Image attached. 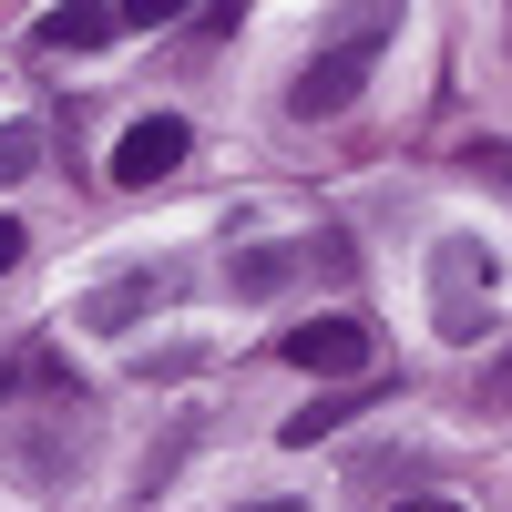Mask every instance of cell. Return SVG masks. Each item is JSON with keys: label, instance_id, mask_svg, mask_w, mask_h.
<instances>
[{"label": "cell", "instance_id": "obj_5", "mask_svg": "<svg viewBox=\"0 0 512 512\" xmlns=\"http://www.w3.org/2000/svg\"><path fill=\"white\" fill-rule=\"evenodd\" d=\"M379 349H369V328L359 318H308V328H287V369H308V379H359Z\"/></svg>", "mask_w": 512, "mask_h": 512}, {"label": "cell", "instance_id": "obj_2", "mask_svg": "<svg viewBox=\"0 0 512 512\" xmlns=\"http://www.w3.org/2000/svg\"><path fill=\"white\" fill-rule=\"evenodd\" d=\"M431 328L451 338V349H472V338L492 328V256L472 236H441L431 246Z\"/></svg>", "mask_w": 512, "mask_h": 512}, {"label": "cell", "instance_id": "obj_10", "mask_svg": "<svg viewBox=\"0 0 512 512\" xmlns=\"http://www.w3.org/2000/svg\"><path fill=\"white\" fill-rule=\"evenodd\" d=\"M21 256H31V236H21V216H0V277H11Z\"/></svg>", "mask_w": 512, "mask_h": 512}, {"label": "cell", "instance_id": "obj_13", "mask_svg": "<svg viewBox=\"0 0 512 512\" xmlns=\"http://www.w3.org/2000/svg\"><path fill=\"white\" fill-rule=\"evenodd\" d=\"M256 512H297V502H256Z\"/></svg>", "mask_w": 512, "mask_h": 512}, {"label": "cell", "instance_id": "obj_4", "mask_svg": "<svg viewBox=\"0 0 512 512\" xmlns=\"http://www.w3.org/2000/svg\"><path fill=\"white\" fill-rule=\"evenodd\" d=\"M185 154H195V134H185V113H144L134 134L113 144V185H134V195H144V185H164V175H175Z\"/></svg>", "mask_w": 512, "mask_h": 512}, {"label": "cell", "instance_id": "obj_3", "mask_svg": "<svg viewBox=\"0 0 512 512\" xmlns=\"http://www.w3.org/2000/svg\"><path fill=\"white\" fill-rule=\"evenodd\" d=\"M185 297V267H123L113 287H93L82 297V328H103V338H123L134 318H154V308H175Z\"/></svg>", "mask_w": 512, "mask_h": 512}, {"label": "cell", "instance_id": "obj_7", "mask_svg": "<svg viewBox=\"0 0 512 512\" xmlns=\"http://www.w3.org/2000/svg\"><path fill=\"white\" fill-rule=\"evenodd\" d=\"M297 277V246H246V256H226V287L236 297H277Z\"/></svg>", "mask_w": 512, "mask_h": 512}, {"label": "cell", "instance_id": "obj_6", "mask_svg": "<svg viewBox=\"0 0 512 512\" xmlns=\"http://www.w3.org/2000/svg\"><path fill=\"white\" fill-rule=\"evenodd\" d=\"M113 31H123L113 11H41V21H31L41 52H93V41H113Z\"/></svg>", "mask_w": 512, "mask_h": 512}, {"label": "cell", "instance_id": "obj_1", "mask_svg": "<svg viewBox=\"0 0 512 512\" xmlns=\"http://www.w3.org/2000/svg\"><path fill=\"white\" fill-rule=\"evenodd\" d=\"M379 41H390V11L349 21V31L328 41V52H308V62H297V82H287V113H297V123L349 113V103H359V82H369V62H379Z\"/></svg>", "mask_w": 512, "mask_h": 512}, {"label": "cell", "instance_id": "obj_9", "mask_svg": "<svg viewBox=\"0 0 512 512\" xmlns=\"http://www.w3.org/2000/svg\"><path fill=\"white\" fill-rule=\"evenodd\" d=\"M461 164H472V175H482L492 195H512V144H472V154H461Z\"/></svg>", "mask_w": 512, "mask_h": 512}, {"label": "cell", "instance_id": "obj_11", "mask_svg": "<svg viewBox=\"0 0 512 512\" xmlns=\"http://www.w3.org/2000/svg\"><path fill=\"white\" fill-rule=\"evenodd\" d=\"M400 512H461V502H451V492H420V502H400Z\"/></svg>", "mask_w": 512, "mask_h": 512}, {"label": "cell", "instance_id": "obj_8", "mask_svg": "<svg viewBox=\"0 0 512 512\" xmlns=\"http://www.w3.org/2000/svg\"><path fill=\"white\" fill-rule=\"evenodd\" d=\"M31 164H41V134L31 123H0V185H21Z\"/></svg>", "mask_w": 512, "mask_h": 512}, {"label": "cell", "instance_id": "obj_12", "mask_svg": "<svg viewBox=\"0 0 512 512\" xmlns=\"http://www.w3.org/2000/svg\"><path fill=\"white\" fill-rule=\"evenodd\" d=\"M492 400H512V359H502V369H492Z\"/></svg>", "mask_w": 512, "mask_h": 512}]
</instances>
